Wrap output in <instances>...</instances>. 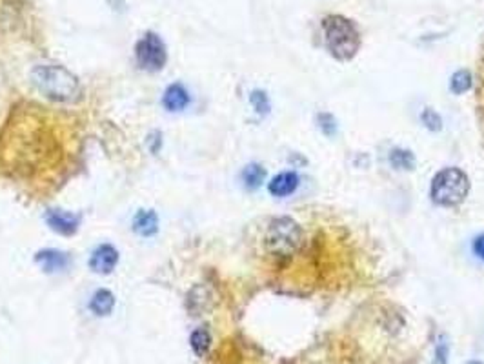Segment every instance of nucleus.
<instances>
[{
    "mask_svg": "<svg viewBox=\"0 0 484 364\" xmlns=\"http://www.w3.org/2000/svg\"><path fill=\"white\" fill-rule=\"evenodd\" d=\"M266 177V170L262 168L261 164H249L246 166L244 171H242V182L248 190H257L264 182Z\"/></svg>",
    "mask_w": 484,
    "mask_h": 364,
    "instance_id": "ddd939ff",
    "label": "nucleus"
},
{
    "mask_svg": "<svg viewBox=\"0 0 484 364\" xmlns=\"http://www.w3.org/2000/svg\"><path fill=\"white\" fill-rule=\"evenodd\" d=\"M249 101H252L253 108H255V110H257L261 115H266L268 111H270V101H268L264 91H259V89L257 91H253Z\"/></svg>",
    "mask_w": 484,
    "mask_h": 364,
    "instance_id": "6ab92c4d",
    "label": "nucleus"
},
{
    "mask_svg": "<svg viewBox=\"0 0 484 364\" xmlns=\"http://www.w3.org/2000/svg\"><path fill=\"white\" fill-rule=\"evenodd\" d=\"M473 251H475L477 257L484 261V235H479V237L475 239V242H473Z\"/></svg>",
    "mask_w": 484,
    "mask_h": 364,
    "instance_id": "412c9836",
    "label": "nucleus"
},
{
    "mask_svg": "<svg viewBox=\"0 0 484 364\" xmlns=\"http://www.w3.org/2000/svg\"><path fill=\"white\" fill-rule=\"evenodd\" d=\"M131 228L140 237H153L159 232V215L153 210H139L133 217Z\"/></svg>",
    "mask_w": 484,
    "mask_h": 364,
    "instance_id": "1a4fd4ad",
    "label": "nucleus"
},
{
    "mask_svg": "<svg viewBox=\"0 0 484 364\" xmlns=\"http://www.w3.org/2000/svg\"><path fill=\"white\" fill-rule=\"evenodd\" d=\"M157 137H160V133H153L152 137H150V140L152 139H157ZM150 149H152V153H157L160 149V146H157V140H153V144H150Z\"/></svg>",
    "mask_w": 484,
    "mask_h": 364,
    "instance_id": "4be33fe9",
    "label": "nucleus"
},
{
    "mask_svg": "<svg viewBox=\"0 0 484 364\" xmlns=\"http://www.w3.org/2000/svg\"><path fill=\"white\" fill-rule=\"evenodd\" d=\"M135 55L140 68L152 73L160 72L166 66V60H168V51H166L162 38L157 33H152V31H147L137 42Z\"/></svg>",
    "mask_w": 484,
    "mask_h": 364,
    "instance_id": "39448f33",
    "label": "nucleus"
},
{
    "mask_svg": "<svg viewBox=\"0 0 484 364\" xmlns=\"http://www.w3.org/2000/svg\"><path fill=\"white\" fill-rule=\"evenodd\" d=\"M89 308H91V312L95 315H99V317H106V315H110L111 312H113L115 308V295L110 292V290H97V292L93 293L91 297V302H89Z\"/></svg>",
    "mask_w": 484,
    "mask_h": 364,
    "instance_id": "f8f14e48",
    "label": "nucleus"
},
{
    "mask_svg": "<svg viewBox=\"0 0 484 364\" xmlns=\"http://www.w3.org/2000/svg\"><path fill=\"white\" fill-rule=\"evenodd\" d=\"M35 263L43 268L46 273H59V271H64L69 266L72 258H69V255L66 251L47 248V250L38 251L35 255Z\"/></svg>",
    "mask_w": 484,
    "mask_h": 364,
    "instance_id": "6e6552de",
    "label": "nucleus"
},
{
    "mask_svg": "<svg viewBox=\"0 0 484 364\" xmlns=\"http://www.w3.org/2000/svg\"><path fill=\"white\" fill-rule=\"evenodd\" d=\"M31 82L46 98L57 102H73L80 95V86L77 76L72 75L62 66L43 64L35 66L31 72Z\"/></svg>",
    "mask_w": 484,
    "mask_h": 364,
    "instance_id": "f257e3e1",
    "label": "nucleus"
},
{
    "mask_svg": "<svg viewBox=\"0 0 484 364\" xmlns=\"http://www.w3.org/2000/svg\"><path fill=\"white\" fill-rule=\"evenodd\" d=\"M297 188H299V175L293 174V171H284V174L275 175L270 184H268V190H270L274 197H288Z\"/></svg>",
    "mask_w": 484,
    "mask_h": 364,
    "instance_id": "9d476101",
    "label": "nucleus"
},
{
    "mask_svg": "<svg viewBox=\"0 0 484 364\" xmlns=\"http://www.w3.org/2000/svg\"><path fill=\"white\" fill-rule=\"evenodd\" d=\"M118 263V251L115 246L111 244H101L97 250L93 251L91 258H89V268H91L95 273H101V275H110L111 271L115 270Z\"/></svg>",
    "mask_w": 484,
    "mask_h": 364,
    "instance_id": "0eeeda50",
    "label": "nucleus"
},
{
    "mask_svg": "<svg viewBox=\"0 0 484 364\" xmlns=\"http://www.w3.org/2000/svg\"><path fill=\"white\" fill-rule=\"evenodd\" d=\"M448 356H450V343L446 337H441L435 346V357L434 364H448Z\"/></svg>",
    "mask_w": 484,
    "mask_h": 364,
    "instance_id": "a211bd4d",
    "label": "nucleus"
},
{
    "mask_svg": "<svg viewBox=\"0 0 484 364\" xmlns=\"http://www.w3.org/2000/svg\"><path fill=\"white\" fill-rule=\"evenodd\" d=\"M325 42L335 59L349 60L357 55L361 47V37L355 24L342 15H328L322 21Z\"/></svg>",
    "mask_w": 484,
    "mask_h": 364,
    "instance_id": "f03ea898",
    "label": "nucleus"
},
{
    "mask_svg": "<svg viewBox=\"0 0 484 364\" xmlns=\"http://www.w3.org/2000/svg\"><path fill=\"white\" fill-rule=\"evenodd\" d=\"M162 104L168 111H182L188 104H190V93L182 84L175 82V84L168 86L162 97Z\"/></svg>",
    "mask_w": 484,
    "mask_h": 364,
    "instance_id": "9b49d317",
    "label": "nucleus"
},
{
    "mask_svg": "<svg viewBox=\"0 0 484 364\" xmlns=\"http://www.w3.org/2000/svg\"><path fill=\"white\" fill-rule=\"evenodd\" d=\"M46 222L53 232L69 237V235H75L77 229H79L80 215L79 213L64 212V210H50L46 213Z\"/></svg>",
    "mask_w": 484,
    "mask_h": 364,
    "instance_id": "423d86ee",
    "label": "nucleus"
},
{
    "mask_svg": "<svg viewBox=\"0 0 484 364\" xmlns=\"http://www.w3.org/2000/svg\"><path fill=\"white\" fill-rule=\"evenodd\" d=\"M317 123H319L320 132L325 133V135H333V133L337 132V123H335V119L330 113H319Z\"/></svg>",
    "mask_w": 484,
    "mask_h": 364,
    "instance_id": "aec40b11",
    "label": "nucleus"
},
{
    "mask_svg": "<svg viewBox=\"0 0 484 364\" xmlns=\"http://www.w3.org/2000/svg\"><path fill=\"white\" fill-rule=\"evenodd\" d=\"M421 119H422V123H424V126L429 127L432 132H439V130H441V127H442L441 117H439V115L435 113V111L432 110V108H426V110L422 111Z\"/></svg>",
    "mask_w": 484,
    "mask_h": 364,
    "instance_id": "f3484780",
    "label": "nucleus"
},
{
    "mask_svg": "<svg viewBox=\"0 0 484 364\" xmlns=\"http://www.w3.org/2000/svg\"><path fill=\"white\" fill-rule=\"evenodd\" d=\"M466 364H484V363H480V360H468Z\"/></svg>",
    "mask_w": 484,
    "mask_h": 364,
    "instance_id": "5701e85b",
    "label": "nucleus"
},
{
    "mask_svg": "<svg viewBox=\"0 0 484 364\" xmlns=\"http://www.w3.org/2000/svg\"><path fill=\"white\" fill-rule=\"evenodd\" d=\"M390 162L393 168H399V170H413V166H415V159L406 149H393L390 153Z\"/></svg>",
    "mask_w": 484,
    "mask_h": 364,
    "instance_id": "dca6fc26",
    "label": "nucleus"
},
{
    "mask_svg": "<svg viewBox=\"0 0 484 364\" xmlns=\"http://www.w3.org/2000/svg\"><path fill=\"white\" fill-rule=\"evenodd\" d=\"M470 86H472V75H470V72H466V69H461V72H457L454 76H451V82H450L451 93H455V95L466 93L468 89H470Z\"/></svg>",
    "mask_w": 484,
    "mask_h": 364,
    "instance_id": "2eb2a0df",
    "label": "nucleus"
},
{
    "mask_svg": "<svg viewBox=\"0 0 484 364\" xmlns=\"http://www.w3.org/2000/svg\"><path fill=\"white\" fill-rule=\"evenodd\" d=\"M303 228L290 217H277L266 229V248L275 257H290L303 246Z\"/></svg>",
    "mask_w": 484,
    "mask_h": 364,
    "instance_id": "7ed1b4c3",
    "label": "nucleus"
},
{
    "mask_svg": "<svg viewBox=\"0 0 484 364\" xmlns=\"http://www.w3.org/2000/svg\"><path fill=\"white\" fill-rule=\"evenodd\" d=\"M470 178L459 168H444L432 181L429 195L441 206H457L468 197Z\"/></svg>",
    "mask_w": 484,
    "mask_h": 364,
    "instance_id": "20e7f679",
    "label": "nucleus"
},
{
    "mask_svg": "<svg viewBox=\"0 0 484 364\" xmlns=\"http://www.w3.org/2000/svg\"><path fill=\"white\" fill-rule=\"evenodd\" d=\"M190 344L198 357H204L211 346L210 331H208L206 328H198V330H195L190 337Z\"/></svg>",
    "mask_w": 484,
    "mask_h": 364,
    "instance_id": "4468645a",
    "label": "nucleus"
}]
</instances>
